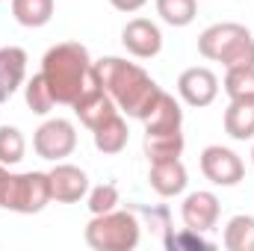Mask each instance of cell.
I'll list each match as a JSON object with an SVG mask.
<instances>
[{"instance_id": "1", "label": "cell", "mask_w": 254, "mask_h": 251, "mask_svg": "<svg viewBox=\"0 0 254 251\" xmlns=\"http://www.w3.org/2000/svg\"><path fill=\"white\" fill-rule=\"evenodd\" d=\"M42 74L51 86V95L57 104L74 107L86 92H92L101 80L89 51L80 42H60L54 45L45 60H42Z\"/></svg>"}, {"instance_id": "2", "label": "cell", "mask_w": 254, "mask_h": 251, "mask_svg": "<svg viewBox=\"0 0 254 251\" xmlns=\"http://www.w3.org/2000/svg\"><path fill=\"white\" fill-rule=\"evenodd\" d=\"M95 71H98L101 86L116 101L119 113H125L130 119H139V122L148 116V110L154 107L157 95L163 92L157 86V80L145 68H139L136 63H127L122 57H104V60H98Z\"/></svg>"}, {"instance_id": "3", "label": "cell", "mask_w": 254, "mask_h": 251, "mask_svg": "<svg viewBox=\"0 0 254 251\" xmlns=\"http://www.w3.org/2000/svg\"><path fill=\"white\" fill-rule=\"evenodd\" d=\"M145 125V157L148 163L154 160H172L184 154V110L181 104L169 95L160 92L148 116L142 119Z\"/></svg>"}, {"instance_id": "4", "label": "cell", "mask_w": 254, "mask_h": 251, "mask_svg": "<svg viewBox=\"0 0 254 251\" xmlns=\"http://www.w3.org/2000/svg\"><path fill=\"white\" fill-rule=\"evenodd\" d=\"M198 54L204 60L222 63L225 68H243L254 65V36L234 21H222L207 27L198 36Z\"/></svg>"}, {"instance_id": "5", "label": "cell", "mask_w": 254, "mask_h": 251, "mask_svg": "<svg viewBox=\"0 0 254 251\" xmlns=\"http://www.w3.org/2000/svg\"><path fill=\"white\" fill-rule=\"evenodd\" d=\"M142 225L136 219V210H110L101 216H92L86 225V243L95 251H133L139 246Z\"/></svg>"}, {"instance_id": "6", "label": "cell", "mask_w": 254, "mask_h": 251, "mask_svg": "<svg viewBox=\"0 0 254 251\" xmlns=\"http://www.w3.org/2000/svg\"><path fill=\"white\" fill-rule=\"evenodd\" d=\"M51 201V181L48 172H24V175H6L0 189V210L12 213H42Z\"/></svg>"}, {"instance_id": "7", "label": "cell", "mask_w": 254, "mask_h": 251, "mask_svg": "<svg viewBox=\"0 0 254 251\" xmlns=\"http://www.w3.org/2000/svg\"><path fill=\"white\" fill-rule=\"evenodd\" d=\"M74 148H77V130H74V125L68 119H51L33 136V151L42 160L60 163V160L74 154Z\"/></svg>"}, {"instance_id": "8", "label": "cell", "mask_w": 254, "mask_h": 251, "mask_svg": "<svg viewBox=\"0 0 254 251\" xmlns=\"http://www.w3.org/2000/svg\"><path fill=\"white\" fill-rule=\"evenodd\" d=\"M201 172L216 187H237L246 178V166L237 151L222 145H207L201 151Z\"/></svg>"}, {"instance_id": "9", "label": "cell", "mask_w": 254, "mask_h": 251, "mask_svg": "<svg viewBox=\"0 0 254 251\" xmlns=\"http://www.w3.org/2000/svg\"><path fill=\"white\" fill-rule=\"evenodd\" d=\"M122 45L127 54H133L136 60H154L163 51V33L154 21L148 18H133L127 21L122 30Z\"/></svg>"}, {"instance_id": "10", "label": "cell", "mask_w": 254, "mask_h": 251, "mask_svg": "<svg viewBox=\"0 0 254 251\" xmlns=\"http://www.w3.org/2000/svg\"><path fill=\"white\" fill-rule=\"evenodd\" d=\"M178 92H181V98L190 107H198V110L201 107H210L216 101V95H219V77L210 68H201V65L187 68L178 77Z\"/></svg>"}, {"instance_id": "11", "label": "cell", "mask_w": 254, "mask_h": 251, "mask_svg": "<svg viewBox=\"0 0 254 251\" xmlns=\"http://www.w3.org/2000/svg\"><path fill=\"white\" fill-rule=\"evenodd\" d=\"M219 198L207 189H198V192H190L181 204V219L190 231H198V234H207L216 228L219 222Z\"/></svg>"}, {"instance_id": "12", "label": "cell", "mask_w": 254, "mask_h": 251, "mask_svg": "<svg viewBox=\"0 0 254 251\" xmlns=\"http://www.w3.org/2000/svg\"><path fill=\"white\" fill-rule=\"evenodd\" d=\"M48 181H51V201L74 204L83 195H89V175L71 163H57L48 172Z\"/></svg>"}, {"instance_id": "13", "label": "cell", "mask_w": 254, "mask_h": 251, "mask_svg": "<svg viewBox=\"0 0 254 251\" xmlns=\"http://www.w3.org/2000/svg\"><path fill=\"white\" fill-rule=\"evenodd\" d=\"M151 189L163 198H175L181 195L187 184H190V175H187V166L181 163V157H172V160H154L151 163Z\"/></svg>"}, {"instance_id": "14", "label": "cell", "mask_w": 254, "mask_h": 251, "mask_svg": "<svg viewBox=\"0 0 254 251\" xmlns=\"http://www.w3.org/2000/svg\"><path fill=\"white\" fill-rule=\"evenodd\" d=\"M71 110H74V116H77L83 125L89 127V130H95L98 125H104L107 119H113V116L119 113L116 101L110 98V92H107L101 83H98L92 92H86V95H83V98H80Z\"/></svg>"}, {"instance_id": "15", "label": "cell", "mask_w": 254, "mask_h": 251, "mask_svg": "<svg viewBox=\"0 0 254 251\" xmlns=\"http://www.w3.org/2000/svg\"><path fill=\"white\" fill-rule=\"evenodd\" d=\"M27 77V51L24 48H0V104L9 101Z\"/></svg>"}, {"instance_id": "16", "label": "cell", "mask_w": 254, "mask_h": 251, "mask_svg": "<svg viewBox=\"0 0 254 251\" xmlns=\"http://www.w3.org/2000/svg\"><path fill=\"white\" fill-rule=\"evenodd\" d=\"M92 136H95V148H98L101 154H122L127 148L130 130H127V122L122 119V113H116L113 119H107L104 125L95 127Z\"/></svg>"}, {"instance_id": "17", "label": "cell", "mask_w": 254, "mask_h": 251, "mask_svg": "<svg viewBox=\"0 0 254 251\" xmlns=\"http://www.w3.org/2000/svg\"><path fill=\"white\" fill-rule=\"evenodd\" d=\"M225 133L237 142L254 139V98L231 101V107L225 110Z\"/></svg>"}, {"instance_id": "18", "label": "cell", "mask_w": 254, "mask_h": 251, "mask_svg": "<svg viewBox=\"0 0 254 251\" xmlns=\"http://www.w3.org/2000/svg\"><path fill=\"white\" fill-rule=\"evenodd\" d=\"M12 15L21 27H45L54 18V0H12Z\"/></svg>"}, {"instance_id": "19", "label": "cell", "mask_w": 254, "mask_h": 251, "mask_svg": "<svg viewBox=\"0 0 254 251\" xmlns=\"http://www.w3.org/2000/svg\"><path fill=\"white\" fill-rule=\"evenodd\" d=\"M225 249L228 251H254V216L240 213L225 225Z\"/></svg>"}, {"instance_id": "20", "label": "cell", "mask_w": 254, "mask_h": 251, "mask_svg": "<svg viewBox=\"0 0 254 251\" xmlns=\"http://www.w3.org/2000/svg\"><path fill=\"white\" fill-rule=\"evenodd\" d=\"M157 15L169 27H190L198 15V0H157Z\"/></svg>"}, {"instance_id": "21", "label": "cell", "mask_w": 254, "mask_h": 251, "mask_svg": "<svg viewBox=\"0 0 254 251\" xmlns=\"http://www.w3.org/2000/svg\"><path fill=\"white\" fill-rule=\"evenodd\" d=\"M24 98H27V107L36 113V116H48L51 110H54V95H51V86H48V80H45V74L39 71V74H33L30 80H27V86H24Z\"/></svg>"}, {"instance_id": "22", "label": "cell", "mask_w": 254, "mask_h": 251, "mask_svg": "<svg viewBox=\"0 0 254 251\" xmlns=\"http://www.w3.org/2000/svg\"><path fill=\"white\" fill-rule=\"evenodd\" d=\"M225 92L231 101H249L254 98V65L228 68L225 74Z\"/></svg>"}, {"instance_id": "23", "label": "cell", "mask_w": 254, "mask_h": 251, "mask_svg": "<svg viewBox=\"0 0 254 251\" xmlns=\"http://www.w3.org/2000/svg\"><path fill=\"white\" fill-rule=\"evenodd\" d=\"M24 151H27V142H24L21 130L9 125L0 127V163L3 166H18L24 160Z\"/></svg>"}, {"instance_id": "24", "label": "cell", "mask_w": 254, "mask_h": 251, "mask_svg": "<svg viewBox=\"0 0 254 251\" xmlns=\"http://www.w3.org/2000/svg\"><path fill=\"white\" fill-rule=\"evenodd\" d=\"M119 207V187L116 184H101L89 192V210L92 216H101V213H110Z\"/></svg>"}, {"instance_id": "25", "label": "cell", "mask_w": 254, "mask_h": 251, "mask_svg": "<svg viewBox=\"0 0 254 251\" xmlns=\"http://www.w3.org/2000/svg\"><path fill=\"white\" fill-rule=\"evenodd\" d=\"M163 243H166V249H172V251H178V249H204V251H210L213 249L210 240H204L198 231H190V228H184L181 234H169Z\"/></svg>"}, {"instance_id": "26", "label": "cell", "mask_w": 254, "mask_h": 251, "mask_svg": "<svg viewBox=\"0 0 254 251\" xmlns=\"http://www.w3.org/2000/svg\"><path fill=\"white\" fill-rule=\"evenodd\" d=\"M113 3V9H119V12H139L148 0H110Z\"/></svg>"}, {"instance_id": "27", "label": "cell", "mask_w": 254, "mask_h": 251, "mask_svg": "<svg viewBox=\"0 0 254 251\" xmlns=\"http://www.w3.org/2000/svg\"><path fill=\"white\" fill-rule=\"evenodd\" d=\"M252 160H254V148H252Z\"/></svg>"}]
</instances>
